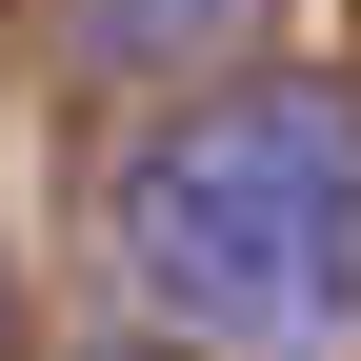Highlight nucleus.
<instances>
[{
    "label": "nucleus",
    "instance_id": "obj_1",
    "mask_svg": "<svg viewBox=\"0 0 361 361\" xmlns=\"http://www.w3.org/2000/svg\"><path fill=\"white\" fill-rule=\"evenodd\" d=\"M101 241H121V281H141L201 361H322L361 322V101L341 80L161 101L141 141H121Z\"/></svg>",
    "mask_w": 361,
    "mask_h": 361
},
{
    "label": "nucleus",
    "instance_id": "obj_2",
    "mask_svg": "<svg viewBox=\"0 0 361 361\" xmlns=\"http://www.w3.org/2000/svg\"><path fill=\"white\" fill-rule=\"evenodd\" d=\"M141 20H161V0H101V40H141Z\"/></svg>",
    "mask_w": 361,
    "mask_h": 361
},
{
    "label": "nucleus",
    "instance_id": "obj_3",
    "mask_svg": "<svg viewBox=\"0 0 361 361\" xmlns=\"http://www.w3.org/2000/svg\"><path fill=\"white\" fill-rule=\"evenodd\" d=\"M101 361H201V341H101Z\"/></svg>",
    "mask_w": 361,
    "mask_h": 361
},
{
    "label": "nucleus",
    "instance_id": "obj_4",
    "mask_svg": "<svg viewBox=\"0 0 361 361\" xmlns=\"http://www.w3.org/2000/svg\"><path fill=\"white\" fill-rule=\"evenodd\" d=\"M0 341H20V322H0Z\"/></svg>",
    "mask_w": 361,
    "mask_h": 361
}]
</instances>
